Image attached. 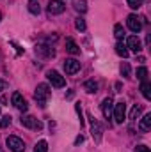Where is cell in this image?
Listing matches in <instances>:
<instances>
[{
	"mask_svg": "<svg viewBox=\"0 0 151 152\" xmlns=\"http://www.w3.org/2000/svg\"><path fill=\"white\" fill-rule=\"evenodd\" d=\"M48 97H50V87H48L46 83H39L38 87H36V92H34V99L38 101V104L41 108L46 106Z\"/></svg>",
	"mask_w": 151,
	"mask_h": 152,
	"instance_id": "1",
	"label": "cell"
},
{
	"mask_svg": "<svg viewBox=\"0 0 151 152\" xmlns=\"http://www.w3.org/2000/svg\"><path fill=\"white\" fill-rule=\"evenodd\" d=\"M112 113H114V120H115L117 124H123V120L126 118V103H124V101L115 103Z\"/></svg>",
	"mask_w": 151,
	"mask_h": 152,
	"instance_id": "2",
	"label": "cell"
},
{
	"mask_svg": "<svg viewBox=\"0 0 151 152\" xmlns=\"http://www.w3.org/2000/svg\"><path fill=\"white\" fill-rule=\"evenodd\" d=\"M5 145H7L13 152H25V143H23V140H20L18 136H7Z\"/></svg>",
	"mask_w": 151,
	"mask_h": 152,
	"instance_id": "3",
	"label": "cell"
},
{
	"mask_svg": "<svg viewBox=\"0 0 151 152\" xmlns=\"http://www.w3.org/2000/svg\"><path fill=\"white\" fill-rule=\"evenodd\" d=\"M89 120H91V134H93L94 142H96V143H100V142H101V133H103V127H101V124H100L94 117H91V115H89Z\"/></svg>",
	"mask_w": 151,
	"mask_h": 152,
	"instance_id": "4",
	"label": "cell"
},
{
	"mask_svg": "<svg viewBox=\"0 0 151 152\" xmlns=\"http://www.w3.org/2000/svg\"><path fill=\"white\" fill-rule=\"evenodd\" d=\"M20 122H21V126H23V127H29V129H36V131H39V129L43 127V124L39 122L36 117H32V115H23Z\"/></svg>",
	"mask_w": 151,
	"mask_h": 152,
	"instance_id": "5",
	"label": "cell"
},
{
	"mask_svg": "<svg viewBox=\"0 0 151 152\" xmlns=\"http://www.w3.org/2000/svg\"><path fill=\"white\" fill-rule=\"evenodd\" d=\"M126 25H128V28H130L132 32H135V34H139V32L142 30V21H141V18H139L137 14H130V16L126 18Z\"/></svg>",
	"mask_w": 151,
	"mask_h": 152,
	"instance_id": "6",
	"label": "cell"
},
{
	"mask_svg": "<svg viewBox=\"0 0 151 152\" xmlns=\"http://www.w3.org/2000/svg\"><path fill=\"white\" fill-rule=\"evenodd\" d=\"M46 78H48V81H50L53 87H57V88H62V87L66 85L64 76H61L57 71H48V73H46Z\"/></svg>",
	"mask_w": 151,
	"mask_h": 152,
	"instance_id": "7",
	"label": "cell"
},
{
	"mask_svg": "<svg viewBox=\"0 0 151 152\" xmlns=\"http://www.w3.org/2000/svg\"><path fill=\"white\" fill-rule=\"evenodd\" d=\"M11 103L20 110V112H27V108H29V104H27V101L23 99V96L20 94V92H14L13 96H11Z\"/></svg>",
	"mask_w": 151,
	"mask_h": 152,
	"instance_id": "8",
	"label": "cell"
},
{
	"mask_svg": "<svg viewBox=\"0 0 151 152\" xmlns=\"http://www.w3.org/2000/svg\"><path fill=\"white\" fill-rule=\"evenodd\" d=\"M126 48H128V51L132 50L133 53H139V51H142V42L137 36H130L126 39Z\"/></svg>",
	"mask_w": 151,
	"mask_h": 152,
	"instance_id": "9",
	"label": "cell"
},
{
	"mask_svg": "<svg viewBox=\"0 0 151 152\" xmlns=\"http://www.w3.org/2000/svg\"><path fill=\"white\" fill-rule=\"evenodd\" d=\"M64 71H66V75H75V73H78L80 71V62L76 58H66Z\"/></svg>",
	"mask_w": 151,
	"mask_h": 152,
	"instance_id": "10",
	"label": "cell"
},
{
	"mask_svg": "<svg viewBox=\"0 0 151 152\" xmlns=\"http://www.w3.org/2000/svg\"><path fill=\"white\" fill-rule=\"evenodd\" d=\"M64 9H66V5L62 0H50L48 2V11L52 14H61V12H64Z\"/></svg>",
	"mask_w": 151,
	"mask_h": 152,
	"instance_id": "11",
	"label": "cell"
},
{
	"mask_svg": "<svg viewBox=\"0 0 151 152\" xmlns=\"http://www.w3.org/2000/svg\"><path fill=\"white\" fill-rule=\"evenodd\" d=\"M112 110H114V101H112V97H105V99L101 101V112H103V117H105L107 120L110 118Z\"/></svg>",
	"mask_w": 151,
	"mask_h": 152,
	"instance_id": "12",
	"label": "cell"
},
{
	"mask_svg": "<svg viewBox=\"0 0 151 152\" xmlns=\"http://www.w3.org/2000/svg\"><path fill=\"white\" fill-rule=\"evenodd\" d=\"M139 129L142 131V133H148L151 129V113H146L142 118H141V122H139Z\"/></svg>",
	"mask_w": 151,
	"mask_h": 152,
	"instance_id": "13",
	"label": "cell"
},
{
	"mask_svg": "<svg viewBox=\"0 0 151 152\" xmlns=\"http://www.w3.org/2000/svg\"><path fill=\"white\" fill-rule=\"evenodd\" d=\"M66 51H68V53H71V55H78V53H80V48H78V44H76V42H75L71 37L66 39Z\"/></svg>",
	"mask_w": 151,
	"mask_h": 152,
	"instance_id": "14",
	"label": "cell"
},
{
	"mask_svg": "<svg viewBox=\"0 0 151 152\" xmlns=\"http://www.w3.org/2000/svg\"><path fill=\"white\" fill-rule=\"evenodd\" d=\"M84 88H85L89 94H96V92H98V83H96L94 80H87V81L84 83Z\"/></svg>",
	"mask_w": 151,
	"mask_h": 152,
	"instance_id": "15",
	"label": "cell"
},
{
	"mask_svg": "<svg viewBox=\"0 0 151 152\" xmlns=\"http://www.w3.org/2000/svg\"><path fill=\"white\" fill-rule=\"evenodd\" d=\"M115 53L119 55V57H123V58H126L128 57V48H126V44H123V42H117L115 44Z\"/></svg>",
	"mask_w": 151,
	"mask_h": 152,
	"instance_id": "16",
	"label": "cell"
},
{
	"mask_svg": "<svg viewBox=\"0 0 151 152\" xmlns=\"http://www.w3.org/2000/svg\"><path fill=\"white\" fill-rule=\"evenodd\" d=\"M141 92H142V96L146 97V99H151V83L146 80V81H142V85H141Z\"/></svg>",
	"mask_w": 151,
	"mask_h": 152,
	"instance_id": "17",
	"label": "cell"
},
{
	"mask_svg": "<svg viewBox=\"0 0 151 152\" xmlns=\"http://www.w3.org/2000/svg\"><path fill=\"white\" fill-rule=\"evenodd\" d=\"M114 36H115V39H119V41L124 37V28H123L121 23H115L114 25Z\"/></svg>",
	"mask_w": 151,
	"mask_h": 152,
	"instance_id": "18",
	"label": "cell"
},
{
	"mask_svg": "<svg viewBox=\"0 0 151 152\" xmlns=\"http://www.w3.org/2000/svg\"><path fill=\"white\" fill-rule=\"evenodd\" d=\"M29 11L32 14H39L41 7H39V0H29Z\"/></svg>",
	"mask_w": 151,
	"mask_h": 152,
	"instance_id": "19",
	"label": "cell"
},
{
	"mask_svg": "<svg viewBox=\"0 0 151 152\" xmlns=\"http://www.w3.org/2000/svg\"><path fill=\"white\" fill-rule=\"evenodd\" d=\"M34 152H48V143H46V140H39L38 143H36V147H34Z\"/></svg>",
	"mask_w": 151,
	"mask_h": 152,
	"instance_id": "20",
	"label": "cell"
},
{
	"mask_svg": "<svg viewBox=\"0 0 151 152\" xmlns=\"http://www.w3.org/2000/svg\"><path fill=\"white\" fill-rule=\"evenodd\" d=\"M75 9L78 11V12H85V11H87L85 0H75Z\"/></svg>",
	"mask_w": 151,
	"mask_h": 152,
	"instance_id": "21",
	"label": "cell"
},
{
	"mask_svg": "<svg viewBox=\"0 0 151 152\" xmlns=\"http://www.w3.org/2000/svg\"><path fill=\"white\" fill-rule=\"evenodd\" d=\"M137 78H139L141 81H146V80H148V69H146V67H139V69H137Z\"/></svg>",
	"mask_w": 151,
	"mask_h": 152,
	"instance_id": "22",
	"label": "cell"
},
{
	"mask_svg": "<svg viewBox=\"0 0 151 152\" xmlns=\"http://www.w3.org/2000/svg\"><path fill=\"white\" fill-rule=\"evenodd\" d=\"M121 75L124 76V78H132L130 76V64L128 62H123L121 64Z\"/></svg>",
	"mask_w": 151,
	"mask_h": 152,
	"instance_id": "23",
	"label": "cell"
},
{
	"mask_svg": "<svg viewBox=\"0 0 151 152\" xmlns=\"http://www.w3.org/2000/svg\"><path fill=\"white\" fill-rule=\"evenodd\" d=\"M141 112H142V104H135L133 110H132V113H130V118H137L141 115Z\"/></svg>",
	"mask_w": 151,
	"mask_h": 152,
	"instance_id": "24",
	"label": "cell"
},
{
	"mask_svg": "<svg viewBox=\"0 0 151 152\" xmlns=\"http://www.w3.org/2000/svg\"><path fill=\"white\" fill-rule=\"evenodd\" d=\"M11 120H13V118H11V115H4V117H2V120H0V127H2V129H5L7 126H11Z\"/></svg>",
	"mask_w": 151,
	"mask_h": 152,
	"instance_id": "25",
	"label": "cell"
},
{
	"mask_svg": "<svg viewBox=\"0 0 151 152\" xmlns=\"http://www.w3.org/2000/svg\"><path fill=\"white\" fill-rule=\"evenodd\" d=\"M142 2H144V0H126L128 7H132V9H139V7L142 5Z\"/></svg>",
	"mask_w": 151,
	"mask_h": 152,
	"instance_id": "26",
	"label": "cell"
},
{
	"mask_svg": "<svg viewBox=\"0 0 151 152\" xmlns=\"http://www.w3.org/2000/svg\"><path fill=\"white\" fill-rule=\"evenodd\" d=\"M75 27H76V30H80V32H84L85 30V21L82 20V18H78L75 21Z\"/></svg>",
	"mask_w": 151,
	"mask_h": 152,
	"instance_id": "27",
	"label": "cell"
},
{
	"mask_svg": "<svg viewBox=\"0 0 151 152\" xmlns=\"http://www.w3.org/2000/svg\"><path fill=\"white\" fill-rule=\"evenodd\" d=\"M75 110H76V113L80 115V127L84 126V118H82V108H80V103H76L75 104Z\"/></svg>",
	"mask_w": 151,
	"mask_h": 152,
	"instance_id": "28",
	"label": "cell"
},
{
	"mask_svg": "<svg viewBox=\"0 0 151 152\" xmlns=\"http://www.w3.org/2000/svg\"><path fill=\"white\" fill-rule=\"evenodd\" d=\"M135 152H150V147H146V145H139V147L135 149Z\"/></svg>",
	"mask_w": 151,
	"mask_h": 152,
	"instance_id": "29",
	"label": "cell"
},
{
	"mask_svg": "<svg viewBox=\"0 0 151 152\" xmlns=\"http://www.w3.org/2000/svg\"><path fill=\"white\" fill-rule=\"evenodd\" d=\"M4 88H7V81H4V80H0V92H2Z\"/></svg>",
	"mask_w": 151,
	"mask_h": 152,
	"instance_id": "30",
	"label": "cell"
},
{
	"mask_svg": "<svg viewBox=\"0 0 151 152\" xmlns=\"http://www.w3.org/2000/svg\"><path fill=\"white\" fill-rule=\"evenodd\" d=\"M82 142H84V136L80 134V136H78V138L75 140V145H78V143H82Z\"/></svg>",
	"mask_w": 151,
	"mask_h": 152,
	"instance_id": "31",
	"label": "cell"
},
{
	"mask_svg": "<svg viewBox=\"0 0 151 152\" xmlns=\"http://www.w3.org/2000/svg\"><path fill=\"white\" fill-rule=\"evenodd\" d=\"M0 20H2V12H0Z\"/></svg>",
	"mask_w": 151,
	"mask_h": 152,
	"instance_id": "32",
	"label": "cell"
},
{
	"mask_svg": "<svg viewBox=\"0 0 151 152\" xmlns=\"http://www.w3.org/2000/svg\"><path fill=\"white\" fill-rule=\"evenodd\" d=\"M0 152H4V151H2V149H0Z\"/></svg>",
	"mask_w": 151,
	"mask_h": 152,
	"instance_id": "33",
	"label": "cell"
}]
</instances>
